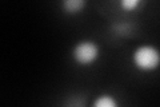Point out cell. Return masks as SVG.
<instances>
[{"mask_svg":"<svg viewBox=\"0 0 160 107\" xmlns=\"http://www.w3.org/2000/svg\"><path fill=\"white\" fill-rule=\"evenodd\" d=\"M132 62L140 71H153L160 67V51L151 44L140 45L133 51Z\"/></svg>","mask_w":160,"mask_h":107,"instance_id":"1","label":"cell"},{"mask_svg":"<svg viewBox=\"0 0 160 107\" xmlns=\"http://www.w3.org/2000/svg\"><path fill=\"white\" fill-rule=\"evenodd\" d=\"M99 55V45L92 40H82L72 48V58L80 66H91L98 60Z\"/></svg>","mask_w":160,"mask_h":107,"instance_id":"2","label":"cell"},{"mask_svg":"<svg viewBox=\"0 0 160 107\" xmlns=\"http://www.w3.org/2000/svg\"><path fill=\"white\" fill-rule=\"evenodd\" d=\"M87 0H62V9L67 15H78L84 9Z\"/></svg>","mask_w":160,"mask_h":107,"instance_id":"3","label":"cell"},{"mask_svg":"<svg viewBox=\"0 0 160 107\" xmlns=\"http://www.w3.org/2000/svg\"><path fill=\"white\" fill-rule=\"evenodd\" d=\"M118 104H119L118 100L109 94L99 95L98 98L93 100V106L95 107H116Z\"/></svg>","mask_w":160,"mask_h":107,"instance_id":"4","label":"cell"},{"mask_svg":"<svg viewBox=\"0 0 160 107\" xmlns=\"http://www.w3.org/2000/svg\"><path fill=\"white\" fill-rule=\"evenodd\" d=\"M142 2L143 0H119V6L124 11L131 12V11H135L142 4Z\"/></svg>","mask_w":160,"mask_h":107,"instance_id":"5","label":"cell"},{"mask_svg":"<svg viewBox=\"0 0 160 107\" xmlns=\"http://www.w3.org/2000/svg\"><path fill=\"white\" fill-rule=\"evenodd\" d=\"M116 29L119 31V34H127L129 31V27H128L127 24H124V23H120L118 27H116Z\"/></svg>","mask_w":160,"mask_h":107,"instance_id":"6","label":"cell"}]
</instances>
